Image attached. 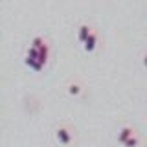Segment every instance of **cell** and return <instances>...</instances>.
I'll list each match as a JSON object with an SVG mask.
<instances>
[{"label": "cell", "instance_id": "cell-5", "mask_svg": "<svg viewBox=\"0 0 147 147\" xmlns=\"http://www.w3.org/2000/svg\"><path fill=\"white\" fill-rule=\"evenodd\" d=\"M98 44H99V35L94 31V33H92L88 39H86V42L83 44V50H85L86 53H94L96 48H98Z\"/></svg>", "mask_w": 147, "mask_h": 147}, {"label": "cell", "instance_id": "cell-1", "mask_svg": "<svg viewBox=\"0 0 147 147\" xmlns=\"http://www.w3.org/2000/svg\"><path fill=\"white\" fill-rule=\"evenodd\" d=\"M55 142L59 145H70L74 144V131L68 125H59L55 129Z\"/></svg>", "mask_w": 147, "mask_h": 147}, {"label": "cell", "instance_id": "cell-7", "mask_svg": "<svg viewBox=\"0 0 147 147\" xmlns=\"http://www.w3.org/2000/svg\"><path fill=\"white\" fill-rule=\"evenodd\" d=\"M138 145H140V136L138 134H134L131 140H127L125 144H123V147H138Z\"/></svg>", "mask_w": 147, "mask_h": 147}, {"label": "cell", "instance_id": "cell-3", "mask_svg": "<svg viewBox=\"0 0 147 147\" xmlns=\"http://www.w3.org/2000/svg\"><path fill=\"white\" fill-rule=\"evenodd\" d=\"M66 92H68V96H72V98H81L83 96V92H85V86L81 85L79 81H70L66 85Z\"/></svg>", "mask_w": 147, "mask_h": 147}, {"label": "cell", "instance_id": "cell-2", "mask_svg": "<svg viewBox=\"0 0 147 147\" xmlns=\"http://www.w3.org/2000/svg\"><path fill=\"white\" fill-rule=\"evenodd\" d=\"M134 134H138V132H136L131 125H123V127L118 131V144H121V145H123L127 140H131V138L134 136Z\"/></svg>", "mask_w": 147, "mask_h": 147}, {"label": "cell", "instance_id": "cell-8", "mask_svg": "<svg viewBox=\"0 0 147 147\" xmlns=\"http://www.w3.org/2000/svg\"><path fill=\"white\" fill-rule=\"evenodd\" d=\"M142 64H144V68L147 70V50L144 52V55H142Z\"/></svg>", "mask_w": 147, "mask_h": 147}, {"label": "cell", "instance_id": "cell-9", "mask_svg": "<svg viewBox=\"0 0 147 147\" xmlns=\"http://www.w3.org/2000/svg\"><path fill=\"white\" fill-rule=\"evenodd\" d=\"M145 103H147V98H145Z\"/></svg>", "mask_w": 147, "mask_h": 147}, {"label": "cell", "instance_id": "cell-4", "mask_svg": "<svg viewBox=\"0 0 147 147\" xmlns=\"http://www.w3.org/2000/svg\"><path fill=\"white\" fill-rule=\"evenodd\" d=\"M92 33H94V30H92L90 24H81L79 30H77V42H79V44H85L86 39H88Z\"/></svg>", "mask_w": 147, "mask_h": 147}, {"label": "cell", "instance_id": "cell-6", "mask_svg": "<svg viewBox=\"0 0 147 147\" xmlns=\"http://www.w3.org/2000/svg\"><path fill=\"white\" fill-rule=\"evenodd\" d=\"M24 63H26V66H28V68H31V70L37 72V74L42 72V70H44V66H46V64H44V63H40L39 59H31V57H26V59H24Z\"/></svg>", "mask_w": 147, "mask_h": 147}]
</instances>
